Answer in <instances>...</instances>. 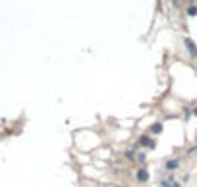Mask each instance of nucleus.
<instances>
[{"instance_id":"4","label":"nucleus","mask_w":197,"mask_h":187,"mask_svg":"<svg viewBox=\"0 0 197 187\" xmlns=\"http://www.w3.org/2000/svg\"><path fill=\"white\" fill-rule=\"evenodd\" d=\"M179 168V159H168L166 162V169L168 172H173V169Z\"/></svg>"},{"instance_id":"7","label":"nucleus","mask_w":197,"mask_h":187,"mask_svg":"<svg viewBox=\"0 0 197 187\" xmlns=\"http://www.w3.org/2000/svg\"><path fill=\"white\" fill-rule=\"evenodd\" d=\"M136 159H138L140 164H146V154H144V152H140V154L136 156Z\"/></svg>"},{"instance_id":"6","label":"nucleus","mask_w":197,"mask_h":187,"mask_svg":"<svg viewBox=\"0 0 197 187\" xmlns=\"http://www.w3.org/2000/svg\"><path fill=\"white\" fill-rule=\"evenodd\" d=\"M152 132H154V134H160V132H162V124H160V122H156V124L152 126Z\"/></svg>"},{"instance_id":"8","label":"nucleus","mask_w":197,"mask_h":187,"mask_svg":"<svg viewBox=\"0 0 197 187\" xmlns=\"http://www.w3.org/2000/svg\"><path fill=\"white\" fill-rule=\"evenodd\" d=\"M193 112H195V116H197V108H195V110H193Z\"/></svg>"},{"instance_id":"5","label":"nucleus","mask_w":197,"mask_h":187,"mask_svg":"<svg viewBox=\"0 0 197 187\" xmlns=\"http://www.w3.org/2000/svg\"><path fill=\"white\" fill-rule=\"evenodd\" d=\"M187 16L195 18V16H197V6H189V8H187Z\"/></svg>"},{"instance_id":"3","label":"nucleus","mask_w":197,"mask_h":187,"mask_svg":"<svg viewBox=\"0 0 197 187\" xmlns=\"http://www.w3.org/2000/svg\"><path fill=\"white\" fill-rule=\"evenodd\" d=\"M185 45H187V49H189L191 55H195V57H197V45H195V41H191L189 37H185Z\"/></svg>"},{"instance_id":"2","label":"nucleus","mask_w":197,"mask_h":187,"mask_svg":"<svg viewBox=\"0 0 197 187\" xmlns=\"http://www.w3.org/2000/svg\"><path fill=\"white\" fill-rule=\"evenodd\" d=\"M138 144H140L142 148H154V146H156V142H154L150 136H140V140H138Z\"/></svg>"},{"instance_id":"9","label":"nucleus","mask_w":197,"mask_h":187,"mask_svg":"<svg viewBox=\"0 0 197 187\" xmlns=\"http://www.w3.org/2000/svg\"><path fill=\"white\" fill-rule=\"evenodd\" d=\"M189 2H195V0H189Z\"/></svg>"},{"instance_id":"1","label":"nucleus","mask_w":197,"mask_h":187,"mask_svg":"<svg viewBox=\"0 0 197 187\" xmlns=\"http://www.w3.org/2000/svg\"><path fill=\"white\" fill-rule=\"evenodd\" d=\"M136 179L140 181V183H146V181L150 179V173H148V169H146V168H140V169L136 172Z\"/></svg>"}]
</instances>
